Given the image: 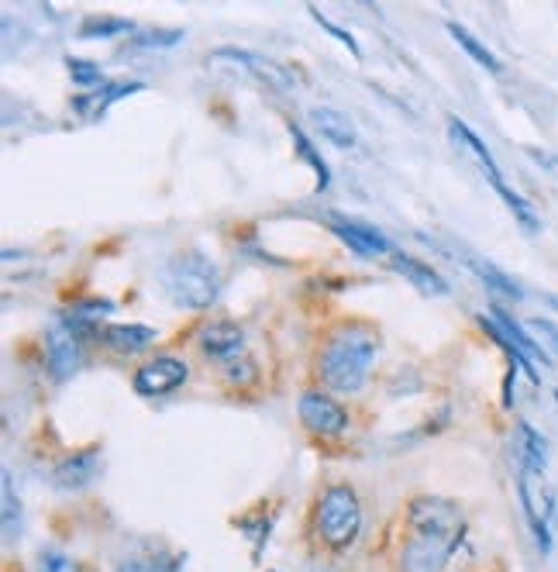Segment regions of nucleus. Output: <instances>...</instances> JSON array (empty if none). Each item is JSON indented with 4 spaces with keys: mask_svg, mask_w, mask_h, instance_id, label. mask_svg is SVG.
I'll use <instances>...</instances> for the list:
<instances>
[{
    "mask_svg": "<svg viewBox=\"0 0 558 572\" xmlns=\"http://www.w3.org/2000/svg\"><path fill=\"white\" fill-rule=\"evenodd\" d=\"M465 521L452 500L421 497L410 504V538L400 552L403 572H441L462 541Z\"/></svg>",
    "mask_w": 558,
    "mask_h": 572,
    "instance_id": "f257e3e1",
    "label": "nucleus"
},
{
    "mask_svg": "<svg viewBox=\"0 0 558 572\" xmlns=\"http://www.w3.org/2000/svg\"><path fill=\"white\" fill-rule=\"evenodd\" d=\"M376 362V335L369 328H341L321 349V380L335 393H355Z\"/></svg>",
    "mask_w": 558,
    "mask_h": 572,
    "instance_id": "f03ea898",
    "label": "nucleus"
},
{
    "mask_svg": "<svg viewBox=\"0 0 558 572\" xmlns=\"http://www.w3.org/2000/svg\"><path fill=\"white\" fill-rule=\"evenodd\" d=\"M162 290L176 307L207 311L221 293V273L207 255L180 252L162 266Z\"/></svg>",
    "mask_w": 558,
    "mask_h": 572,
    "instance_id": "7ed1b4c3",
    "label": "nucleus"
},
{
    "mask_svg": "<svg viewBox=\"0 0 558 572\" xmlns=\"http://www.w3.org/2000/svg\"><path fill=\"white\" fill-rule=\"evenodd\" d=\"M317 531H321L324 545L345 552L355 545L362 531V507L348 486H328L317 507Z\"/></svg>",
    "mask_w": 558,
    "mask_h": 572,
    "instance_id": "20e7f679",
    "label": "nucleus"
},
{
    "mask_svg": "<svg viewBox=\"0 0 558 572\" xmlns=\"http://www.w3.org/2000/svg\"><path fill=\"white\" fill-rule=\"evenodd\" d=\"M517 490H521V504L527 514V524H531V535L538 541L541 555L552 552L555 541V493L548 486L545 473L538 469H521L517 473Z\"/></svg>",
    "mask_w": 558,
    "mask_h": 572,
    "instance_id": "39448f33",
    "label": "nucleus"
},
{
    "mask_svg": "<svg viewBox=\"0 0 558 572\" xmlns=\"http://www.w3.org/2000/svg\"><path fill=\"white\" fill-rule=\"evenodd\" d=\"M45 359H49V373L56 383H66L80 373L83 349H80V335L69 328L66 321H56L45 335Z\"/></svg>",
    "mask_w": 558,
    "mask_h": 572,
    "instance_id": "423d86ee",
    "label": "nucleus"
},
{
    "mask_svg": "<svg viewBox=\"0 0 558 572\" xmlns=\"http://www.w3.org/2000/svg\"><path fill=\"white\" fill-rule=\"evenodd\" d=\"M300 421L307 431H314L317 438H338L348 428V414L335 397L321 390H310L300 397Z\"/></svg>",
    "mask_w": 558,
    "mask_h": 572,
    "instance_id": "0eeeda50",
    "label": "nucleus"
},
{
    "mask_svg": "<svg viewBox=\"0 0 558 572\" xmlns=\"http://www.w3.org/2000/svg\"><path fill=\"white\" fill-rule=\"evenodd\" d=\"M186 376H190V369H186L183 359H176V355H155L152 362L138 366L135 390L142 397H162V393H173L176 386H183Z\"/></svg>",
    "mask_w": 558,
    "mask_h": 572,
    "instance_id": "6e6552de",
    "label": "nucleus"
},
{
    "mask_svg": "<svg viewBox=\"0 0 558 572\" xmlns=\"http://www.w3.org/2000/svg\"><path fill=\"white\" fill-rule=\"evenodd\" d=\"M331 231L348 245L352 252L366 255V259H379V255H393V242L376 228V224L355 221V218H331Z\"/></svg>",
    "mask_w": 558,
    "mask_h": 572,
    "instance_id": "1a4fd4ad",
    "label": "nucleus"
},
{
    "mask_svg": "<svg viewBox=\"0 0 558 572\" xmlns=\"http://www.w3.org/2000/svg\"><path fill=\"white\" fill-rule=\"evenodd\" d=\"M214 59H221V63H235L248 69V73L255 76L259 83H266V87L273 90H293V76L286 73L283 66L273 63V59L259 56V52H248V49H238V45H224V49L214 52Z\"/></svg>",
    "mask_w": 558,
    "mask_h": 572,
    "instance_id": "9d476101",
    "label": "nucleus"
},
{
    "mask_svg": "<svg viewBox=\"0 0 558 572\" xmlns=\"http://www.w3.org/2000/svg\"><path fill=\"white\" fill-rule=\"evenodd\" d=\"M100 466H104V459H100L97 448H83V452H73L69 459H62L56 469H52V486L62 493H80L87 490L93 479L100 476Z\"/></svg>",
    "mask_w": 558,
    "mask_h": 572,
    "instance_id": "9b49d317",
    "label": "nucleus"
},
{
    "mask_svg": "<svg viewBox=\"0 0 558 572\" xmlns=\"http://www.w3.org/2000/svg\"><path fill=\"white\" fill-rule=\"evenodd\" d=\"M448 135H452V142L459 145L465 156L476 162L479 173L486 176V183H490L493 190H503V187H507V180H503V173H500V166H496L493 152L486 149V142H483V138H479L469 125H465V121H459V118L448 121Z\"/></svg>",
    "mask_w": 558,
    "mask_h": 572,
    "instance_id": "f8f14e48",
    "label": "nucleus"
},
{
    "mask_svg": "<svg viewBox=\"0 0 558 572\" xmlns=\"http://www.w3.org/2000/svg\"><path fill=\"white\" fill-rule=\"evenodd\" d=\"M200 349L211 355V359L231 362L238 352L245 349V331L238 328L235 321H214L200 331Z\"/></svg>",
    "mask_w": 558,
    "mask_h": 572,
    "instance_id": "ddd939ff",
    "label": "nucleus"
},
{
    "mask_svg": "<svg viewBox=\"0 0 558 572\" xmlns=\"http://www.w3.org/2000/svg\"><path fill=\"white\" fill-rule=\"evenodd\" d=\"M390 266L397 269L403 280H410L421 293H428V297H445L448 293V283L441 280L438 273L428 266V262L414 259V255H403V252H393L390 255Z\"/></svg>",
    "mask_w": 558,
    "mask_h": 572,
    "instance_id": "4468645a",
    "label": "nucleus"
},
{
    "mask_svg": "<svg viewBox=\"0 0 558 572\" xmlns=\"http://www.w3.org/2000/svg\"><path fill=\"white\" fill-rule=\"evenodd\" d=\"M514 452H517V466L521 469H538V473L548 469V442L527 421L517 424V431H514Z\"/></svg>",
    "mask_w": 558,
    "mask_h": 572,
    "instance_id": "2eb2a0df",
    "label": "nucleus"
},
{
    "mask_svg": "<svg viewBox=\"0 0 558 572\" xmlns=\"http://www.w3.org/2000/svg\"><path fill=\"white\" fill-rule=\"evenodd\" d=\"M100 335H104V342L121 355L145 352L155 342V331L149 324H111V328H104Z\"/></svg>",
    "mask_w": 558,
    "mask_h": 572,
    "instance_id": "dca6fc26",
    "label": "nucleus"
},
{
    "mask_svg": "<svg viewBox=\"0 0 558 572\" xmlns=\"http://www.w3.org/2000/svg\"><path fill=\"white\" fill-rule=\"evenodd\" d=\"M310 118H314V128L321 131V135L328 138L331 145H338V149H352V145L359 142V135H355V125L341 111H331V107H317Z\"/></svg>",
    "mask_w": 558,
    "mask_h": 572,
    "instance_id": "f3484780",
    "label": "nucleus"
},
{
    "mask_svg": "<svg viewBox=\"0 0 558 572\" xmlns=\"http://www.w3.org/2000/svg\"><path fill=\"white\" fill-rule=\"evenodd\" d=\"M138 90H142V83H135V80H128V83H107V87L90 90L87 97H76L73 107L80 114H87V118H97V114H104L107 107L114 104V100H121V97H128V94H138Z\"/></svg>",
    "mask_w": 558,
    "mask_h": 572,
    "instance_id": "a211bd4d",
    "label": "nucleus"
},
{
    "mask_svg": "<svg viewBox=\"0 0 558 572\" xmlns=\"http://www.w3.org/2000/svg\"><path fill=\"white\" fill-rule=\"evenodd\" d=\"M469 269L472 273L479 276V280H483L486 286H490L493 293H500V297H507V300H521L524 297V290L521 286H517L514 280H510L507 273H503V269H496L493 262H486V259H479V255H469Z\"/></svg>",
    "mask_w": 558,
    "mask_h": 572,
    "instance_id": "6ab92c4d",
    "label": "nucleus"
},
{
    "mask_svg": "<svg viewBox=\"0 0 558 572\" xmlns=\"http://www.w3.org/2000/svg\"><path fill=\"white\" fill-rule=\"evenodd\" d=\"M448 35L459 42V49H465V56H469V59H476V63L486 66L490 73H500V59H496L493 52L469 32V28H462V25H455V21H452V25H448Z\"/></svg>",
    "mask_w": 558,
    "mask_h": 572,
    "instance_id": "aec40b11",
    "label": "nucleus"
},
{
    "mask_svg": "<svg viewBox=\"0 0 558 572\" xmlns=\"http://www.w3.org/2000/svg\"><path fill=\"white\" fill-rule=\"evenodd\" d=\"M290 135H293V145H297V152H300V159H307L310 166H314V173H317V190H328V183H331V173H328V162H324L321 152L310 145V138L304 135V128H297V125H290Z\"/></svg>",
    "mask_w": 558,
    "mask_h": 572,
    "instance_id": "412c9836",
    "label": "nucleus"
},
{
    "mask_svg": "<svg viewBox=\"0 0 558 572\" xmlns=\"http://www.w3.org/2000/svg\"><path fill=\"white\" fill-rule=\"evenodd\" d=\"M0 493H4V541L21 538V504L18 493H14L11 473L0 476Z\"/></svg>",
    "mask_w": 558,
    "mask_h": 572,
    "instance_id": "4be33fe9",
    "label": "nucleus"
},
{
    "mask_svg": "<svg viewBox=\"0 0 558 572\" xmlns=\"http://www.w3.org/2000/svg\"><path fill=\"white\" fill-rule=\"evenodd\" d=\"M107 314H114L111 300H90V304H76L73 314L66 318V324L80 335V331H90L93 324H97L100 318H107Z\"/></svg>",
    "mask_w": 558,
    "mask_h": 572,
    "instance_id": "5701e85b",
    "label": "nucleus"
},
{
    "mask_svg": "<svg viewBox=\"0 0 558 572\" xmlns=\"http://www.w3.org/2000/svg\"><path fill=\"white\" fill-rule=\"evenodd\" d=\"M496 193H500V200H503V204H507V211L517 218V224H521L524 231H531V235H538V231H541V221H538V214H534V207L527 204V200L521 197V193H517V190H510V187H503V190H496Z\"/></svg>",
    "mask_w": 558,
    "mask_h": 572,
    "instance_id": "b1692460",
    "label": "nucleus"
},
{
    "mask_svg": "<svg viewBox=\"0 0 558 572\" xmlns=\"http://www.w3.org/2000/svg\"><path fill=\"white\" fill-rule=\"evenodd\" d=\"M131 21L128 18H114V14H104V18H87L80 28V38H114L131 32Z\"/></svg>",
    "mask_w": 558,
    "mask_h": 572,
    "instance_id": "393cba45",
    "label": "nucleus"
},
{
    "mask_svg": "<svg viewBox=\"0 0 558 572\" xmlns=\"http://www.w3.org/2000/svg\"><path fill=\"white\" fill-rule=\"evenodd\" d=\"M527 331H531L534 345H538L541 352L548 355V359H558V324H552L548 318H531L524 324Z\"/></svg>",
    "mask_w": 558,
    "mask_h": 572,
    "instance_id": "a878e982",
    "label": "nucleus"
},
{
    "mask_svg": "<svg viewBox=\"0 0 558 572\" xmlns=\"http://www.w3.org/2000/svg\"><path fill=\"white\" fill-rule=\"evenodd\" d=\"M66 69H69V76H73L76 87H83V90H97L100 80H104V69L97 63H87V59H66Z\"/></svg>",
    "mask_w": 558,
    "mask_h": 572,
    "instance_id": "bb28decb",
    "label": "nucleus"
},
{
    "mask_svg": "<svg viewBox=\"0 0 558 572\" xmlns=\"http://www.w3.org/2000/svg\"><path fill=\"white\" fill-rule=\"evenodd\" d=\"M35 572H80V562L69 559L59 548H42L35 555Z\"/></svg>",
    "mask_w": 558,
    "mask_h": 572,
    "instance_id": "cd10ccee",
    "label": "nucleus"
},
{
    "mask_svg": "<svg viewBox=\"0 0 558 572\" xmlns=\"http://www.w3.org/2000/svg\"><path fill=\"white\" fill-rule=\"evenodd\" d=\"M183 42L180 28H152V32H138L135 45H145V49H169V45Z\"/></svg>",
    "mask_w": 558,
    "mask_h": 572,
    "instance_id": "c85d7f7f",
    "label": "nucleus"
},
{
    "mask_svg": "<svg viewBox=\"0 0 558 572\" xmlns=\"http://www.w3.org/2000/svg\"><path fill=\"white\" fill-rule=\"evenodd\" d=\"M310 18H314V21H317V25H321V28H324V32H331V35H335V38H338V42H341V45H348V52H352V56H355V59H359V56H362L359 42H355V38H352V35H348V32H345V28L331 25V21H328V14H321V11H317V7H310Z\"/></svg>",
    "mask_w": 558,
    "mask_h": 572,
    "instance_id": "c756f323",
    "label": "nucleus"
},
{
    "mask_svg": "<svg viewBox=\"0 0 558 572\" xmlns=\"http://www.w3.org/2000/svg\"><path fill=\"white\" fill-rule=\"evenodd\" d=\"M118 572H162V569L149 559H128V562H121Z\"/></svg>",
    "mask_w": 558,
    "mask_h": 572,
    "instance_id": "7c9ffc66",
    "label": "nucleus"
}]
</instances>
